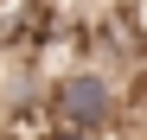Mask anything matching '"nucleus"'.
Instances as JSON below:
<instances>
[{
  "mask_svg": "<svg viewBox=\"0 0 147 140\" xmlns=\"http://www.w3.org/2000/svg\"><path fill=\"white\" fill-rule=\"evenodd\" d=\"M147 96V77H121L109 64H64L51 89H45V127H64V134H90V140H109L134 121V108Z\"/></svg>",
  "mask_w": 147,
  "mask_h": 140,
  "instance_id": "obj_1",
  "label": "nucleus"
},
{
  "mask_svg": "<svg viewBox=\"0 0 147 140\" xmlns=\"http://www.w3.org/2000/svg\"><path fill=\"white\" fill-rule=\"evenodd\" d=\"M38 140H90V134H64V127H45Z\"/></svg>",
  "mask_w": 147,
  "mask_h": 140,
  "instance_id": "obj_2",
  "label": "nucleus"
}]
</instances>
